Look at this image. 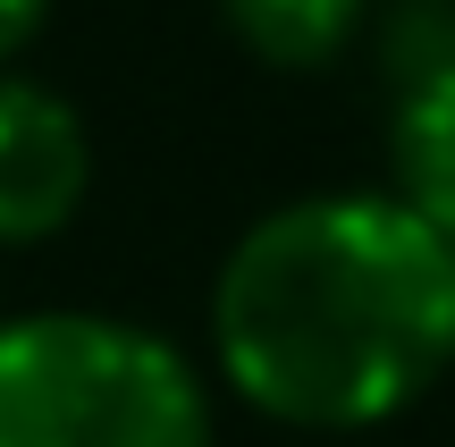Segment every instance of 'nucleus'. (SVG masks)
<instances>
[{"label": "nucleus", "instance_id": "1", "mask_svg": "<svg viewBox=\"0 0 455 447\" xmlns=\"http://www.w3.org/2000/svg\"><path fill=\"white\" fill-rule=\"evenodd\" d=\"M212 363L287 431H379L455 363V236L396 186L278 203L212 279Z\"/></svg>", "mask_w": 455, "mask_h": 447}, {"label": "nucleus", "instance_id": "3", "mask_svg": "<svg viewBox=\"0 0 455 447\" xmlns=\"http://www.w3.org/2000/svg\"><path fill=\"white\" fill-rule=\"evenodd\" d=\"M93 135L68 93L0 68V245H43L84 212Z\"/></svg>", "mask_w": 455, "mask_h": 447}, {"label": "nucleus", "instance_id": "6", "mask_svg": "<svg viewBox=\"0 0 455 447\" xmlns=\"http://www.w3.org/2000/svg\"><path fill=\"white\" fill-rule=\"evenodd\" d=\"M455 60V0H396L388 17V76H422V68Z\"/></svg>", "mask_w": 455, "mask_h": 447}, {"label": "nucleus", "instance_id": "4", "mask_svg": "<svg viewBox=\"0 0 455 447\" xmlns=\"http://www.w3.org/2000/svg\"><path fill=\"white\" fill-rule=\"evenodd\" d=\"M388 161H396V195L439 236H455V60H439V68L396 84Z\"/></svg>", "mask_w": 455, "mask_h": 447}, {"label": "nucleus", "instance_id": "7", "mask_svg": "<svg viewBox=\"0 0 455 447\" xmlns=\"http://www.w3.org/2000/svg\"><path fill=\"white\" fill-rule=\"evenodd\" d=\"M43 17H51V0H0V68L43 34Z\"/></svg>", "mask_w": 455, "mask_h": 447}, {"label": "nucleus", "instance_id": "5", "mask_svg": "<svg viewBox=\"0 0 455 447\" xmlns=\"http://www.w3.org/2000/svg\"><path fill=\"white\" fill-rule=\"evenodd\" d=\"M371 0H220L228 34L270 68H329L355 43Z\"/></svg>", "mask_w": 455, "mask_h": 447}, {"label": "nucleus", "instance_id": "2", "mask_svg": "<svg viewBox=\"0 0 455 447\" xmlns=\"http://www.w3.org/2000/svg\"><path fill=\"white\" fill-rule=\"evenodd\" d=\"M0 447H212L195 355L118 313L0 321Z\"/></svg>", "mask_w": 455, "mask_h": 447}]
</instances>
